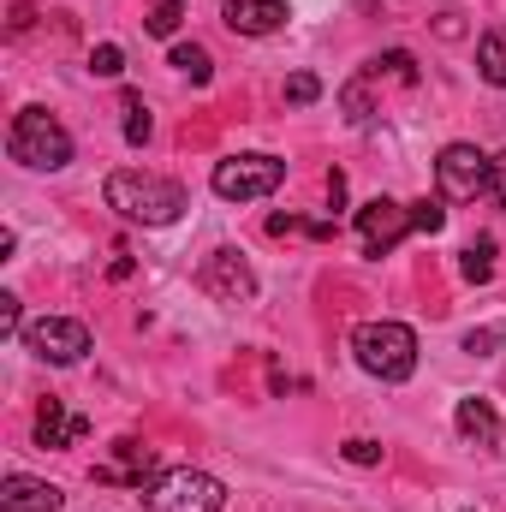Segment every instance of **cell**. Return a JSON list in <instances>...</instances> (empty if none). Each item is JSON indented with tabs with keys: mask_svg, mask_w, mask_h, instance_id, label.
I'll return each instance as SVG.
<instances>
[{
	"mask_svg": "<svg viewBox=\"0 0 506 512\" xmlns=\"http://www.w3.org/2000/svg\"><path fill=\"white\" fill-rule=\"evenodd\" d=\"M102 197H108V209H114L120 221H137V227H173V221L191 209L185 185H173V179H161V173H137V167L108 173Z\"/></svg>",
	"mask_w": 506,
	"mask_h": 512,
	"instance_id": "obj_1",
	"label": "cell"
},
{
	"mask_svg": "<svg viewBox=\"0 0 506 512\" xmlns=\"http://www.w3.org/2000/svg\"><path fill=\"white\" fill-rule=\"evenodd\" d=\"M6 155L30 173H60L72 161V131L60 126L48 108H18V120L6 131Z\"/></svg>",
	"mask_w": 506,
	"mask_h": 512,
	"instance_id": "obj_2",
	"label": "cell"
},
{
	"mask_svg": "<svg viewBox=\"0 0 506 512\" xmlns=\"http://www.w3.org/2000/svg\"><path fill=\"white\" fill-rule=\"evenodd\" d=\"M352 358L376 382H411V370H417V334L405 322H364V328H352Z\"/></svg>",
	"mask_w": 506,
	"mask_h": 512,
	"instance_id": "obj_3",
	"label": "cell"
},
{
	"mask_svg": "<svg viewBox=\"0 0 506 512\" xmlns=\"http://www.w3.org/2000/svg\"><path fill=\"white\" fill-rule=\"evenodd\" d=\"M143 501H149V512H221L227 507V489H221L209 471L179 465V471H161V477L143 489Z\"/></svg>",
	"mask_w": 506,
	"mask_h": 512,
	"instance_id": "obj_4",
	"label": "cell"
},
{
	"mask_svg": "<svg viewBox=\"0 0 506 512\" xmlns=\"http://www.w3.org/2000/svg\"><path fill=\"white\" fill-rule=\"evenodd\" d=\"M209 185L227 203H256V197H274L286 185V161L280 155H233V161H215Z\"/></svg>",
	"mask_w": 506,
	"mask_h": 512,
	"instance_id": "obj_5",
	"label": "cell"
},
{
	"mask_svg": "<svg viewBox=\"0 0 506 512\" xmlns=\"http://www.w3.org/2000/svg\"><path fill=\"white\" fill-rule=\"evenodd\" d=\"M489 173H495V155H483L477 143H447L435 155V185L447 203H477L489 191Z\"/></svg>",
	"mask_w": 506,
	"mask_h": 512,
	"instance_id": "obj_6",
	"label": "cell"
},
{
	"mask_svg": "<svg viewBox=\"0 0 506 512\" xmlns=\"http://www.w3.org/2000/svg\"><path fill=\"white\" fill-rule=\"evenodd\" d=\"M24 346L42 358V364H78L84 352H90V328L84 322H72V316H42V322H30L24 328Z\"/></svg>",
	"mask_w": 506,
	"mask_h": 512,
	"instance_id": "obj_7",
	"label": "cell"
},
{
	"mask_svg": "<svg viewBox=\"0 0 506 512\" xmlns=\"http://www.w3.org/2000/svg\"><path fill=\"white\" fill-rule=\"evenodd\" d=\"M411 233V209L393 203V197H370L358 209V239H364V256H387L399 239Z\"/></svg>",
	"mask_w": 506,
	"mask_h": 512,
	"instance_id": "obj_8",
	"label": "cell"
},
{
	"mask_svg": "<svg viewBox=\"0 0 506 512\" xmlns=\"http://www.w3.org/2000/svg\"><path fill=\"white\" fill-rule=\"evenodd\" d=\"M197 280H203V292L221 298V304H251L256 298V274L239 251H209V262H203Z\"/></svg>",
	"mask_w": 506,
	"mask_h": 512,
	"instance_id": "obj_9",
	"label": "cell"
},
{
	"mask_svg": "<svg viewBox=\"0 0 506 512\" xmlns=\"http://www.w3.org/2000/svg\"><path fill=\"white\" fill-rule=\"evenodd\" d=\"M286 0H221V18L239 30V36H274L286 24Z\"/></svg>",
	"mask_w": 506,
	"mask_h": 512,
	"instance_id": "obj_10",
	"label": "cell"
},
{
	"mask_svg": "<svg viewBox=\"0 0 506 512\" xmlns=\"http://www.w3.org/2000/svg\"><path fill=\"white\" fill-rule=\"evenodd\" d=\"M60 489L54 483H42V477H24V471H12L6 483H0V512H60Z\"/></svg>",
	"mask_w": 506,
	"mask_h": 512,
	"instance_id": "obj_11",
	"label": "cell"
},
{
	"mask_svg": "<svg viewBox=\"0 0 506 512\" xmlns=\"http://www.w3.org/2000/svg\"><path fill=\"white\" fill-rule=\"evenodd\" d=\"M84 435H90V417H66L60 399H48V405L36 411V441H42V447H78Z\"/></svg>",
	"mask_w": 506,
	"mask_h": 512,
	"instance_id": "obj_12",
	"label": "cell"
},
{
	"mask_svg": "<svg viewBox=\"0 0 506 512\" xmlns=\"http://www.w3.org/2000/svg\"><path fill=\"white\" fill-rule=\"evenodd\" d=\"M453 429H459L471 447H489V441L501 435V417H495V405H489V399H477V393H471V399H459V411H453Z\"/></svg>",
	"mask_w": 506,
	"mask_h": 512,
	"instance_id": "obj_13",
	"label": "cell"
},
{
	"mask_svg": "<svg viewBox=\"0 0 506 512\" xmlns=\"http://www.w3.org/2000/svg\"><path fill=\"white\" fill-rule=\"evenodd\" d=\"M477 72H483L495 90H506V36L501 30H483V36H477Z\"/></svg>",
	"mask_w": 506,
	"mask_h": 512,
	"instance_id": "obj_14",
	"label": "cell"
},
{
	"mask_svg": "<svg viewBox=\"0 0 506 512\" xmlns=\"http://www.w3.org/2000/svg\"><path fill=\"white\" fill-rule=\"evenodd\" d=\"M167 60H173V66H179L191 84H209V78H215V66H209V48H197V42H179Z\"/></svg>",
	"mask_w": 506,
	"mask_h": 512,
	"instance_id": "obj_15",
	"label": "cell"
},
{
	"mask_svg": "<svg viewBox=\"0 0 506 512\" xmlns=\"http://www.w3.org/2000/svg\"><path fill=\"white\" fill-rule=\"evenodd\" d=\"M459 274H465V280H477V286H483V280H489V274H495V239H477V245H471V251L459 256Z\"/></svg>",
	"mask_w": 506,
	"mask_h": 512,
	"instance_id": "obj_16",
	"label": "cell"
},
{
	"mask_svg": "<svg viewBox=\"0 0 506 512\" xmlns=\"http://www.w3.org/2000/svg\"><path fill=\"white\" fill-rule=\"evenodd\" d=\"M143 24H149V36H179V24H185V0H155Z\"/></svg>",
	"mask_w": 506,
	"mask_h": 512,
	"instance_id": "obj_17",
	"label": "cell"
},
{
	"mask_svg": "<svg viewBox=\"0 0 506 512\" xmlns=\"http://www.w3.org/2000/svg\"><path fill=\"white\" fill-rule=\"evenodd\" d=\"M120 114H126V143H149V108H143V96H120Z\"/></svg>",
	"mask_w": 506,
	"mask_h": 512,
	"instance_id": "obj_18",
	"label": "cell"
},
{
	"mask_svg": "<svg viewBox=\"0 0 506 512\" xmlns=\"http://www.w3.org/2000/svg\"><path fill=\"white\" fill-rule=\"evenodd\" d=\"M316 96H322V78H316V72H292V78H286V102H292V108H310Z\"/></svg>",
	"mask_w": 506,
	"mask_h": 512,
	"instance_id": "obj_19",
	"label": "cell"
},
{
	"mask_svg": "<svg viewBox=\"0 0 506 512\" xmlns=\"http://www.w3.org/2000/svg\"><path fill=\"white\" fill-rule=\"evenodd\" d=\"M441 227H447V209H441L435 197L411 203V233H441Z\"/></svg>",
	"mask_w": 506,
	"mask_h": 512,
	"instance_id": "obj_20",
	"label": "cell"
},
{
	"mask_svg": "<svg viewBox=\"0 0 506 512\" xmlns=\"http://www.w3.org/2000/svg\"><path fill=\"white\" fill-rule=\"evenodd\" d=\"M90 72H96V78H120V72H126V54H120L114 42H102V48H90Z\"/></svg>",
	"mask_w": 506,
	"mask_h": 512,
	"instance_id": "obj_21",
	"label": "cell"
},
{
	"mask_svg": "<svg viewBox=\"0 0 506 512\" xmlns=\"http://www.w3.org/2000/svg\"><path fill=\"white\" fill-rule=\"evenodd\" d=\"M0 334H6V340H24V310H18V292H0Z\"/></svg>",
	"mask_w": 506,
	"mask_h": 512,
	"instance_id": "obj_22",
	"label": "cell"
},
{
	"mask_svg": "<svg viewBox=\"0 0 506 512\" xmlns=\"http://www.w3.org/2000/svg\"><path fill=\"white\" fill-rule=\"evenodd\" d=\"M340 453H346L352 465H381V441H364V435H352V441H346Z\"/></svg>",
	"mask_w": 506,
	"mask_h": 512,
	"instance_id": "obj_23",
	"label": "cell"
},
{
	"mask_svg": "<svg viewBox=\"0 0 506 512\" xmlns=\"http://www.w3.org/2000/svg\"><path fill=\"white\" fill-rule=\"evenodd\" d=\"M495 340H501L495 328H483V334H465V352H477V358H489V352H495Z\"/></svg>",
	"mask_w": 506,
	"mask_h": 512,
	"instance_id": "obj_24",
	"label": "cell"
},
{
	"mask_svg": "<svg viewBox=\"0 0 506 512\" xmlns=\"http://www.w3.org/2000/svg\"><path fill=\"white\" fill-rule=\"evenodd\" d=\"M489 191L501 197V209H506V149L495 155V173H489Z\"/></svg>",
	"mask_w": 506,
	"mask_h": 512,
	"instance_id": "obj_25",
	"label": "cell"
},
{
	"mask_svg": "<svg viewBox=\"0 0 506 512\" xmlns=\"http://www.w3.org/2000/svg\"><path fill=\"white\" fill-rule=\"evenodd\" d=\"M30 18H36L30 6H12V12H6V30H12V36H24V30H30Z\"/></svg>",
	"mask_w": 506,
	"mask_h": 512,
	"instance_id": "obj_26",
	"label": "cell"
}]
</instances>
